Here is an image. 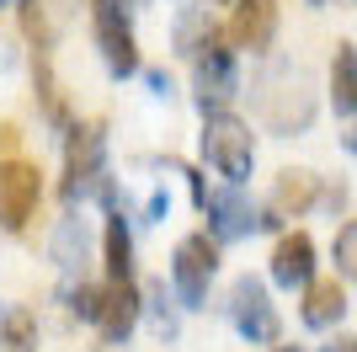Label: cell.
<instances>
[{
	"mask_svg": "<svg viewBox=\"0 0 357 352\" xmlns=\"http://www.w3.org/2000/svg\"><path fill=\"white\" fill-rule=\"evenodd\" d=\"M352 117H357V112H352ZM347 149L357 155V123H352V133H347Z\"/></svg>",
	"mask_w": 357,
	"mask_h": 352,
	"instance_id": "d4e9b609",
	"label": "cell"
},
{
	"mask_svg": "<svg viewBox=\"0 0 357 352\" xmlns=\"http://www.w3.org/2000/svg\"><path fill=\"white\" fill-rule=\"evenodd\" d=\"M171 278H176V293H181V305L197 309L203 299H208V283L219 278V240L213 235H187L176 246V256H171Z\"/></svg>",
	"mask_w": 357,
	"mask_h": 352,
	"instance_id": "277c9868",
	"label": "cell"
},
{
	"mask_svg": "<svg viewBox=\"0 0 357 352\" xmlns=\"http://www.w3.org/2000/svg\"><path fill=\"white\" fill-rule=\"evenodd\" d=\"M91 32H96V48H102L107 70L128 80L139 70V43L134 27H128V0H91Z\"/></svg>",
	"mask_w": 357,
	"mask_h": 352,
	"instance_id": "3957f363",
	"label": "cell"
},
{
	"mask_svg": "<svg viewBox=\"0 0 357 352\" xmlns=\"http://www.w3.org/2000/svg\"><path fill=\"white\" fill-rule=\"evenodd\" d=\"M336 272H347V278H357V214L336 230Z\"/></svg>",
	"mask_w": 357,
	"mask_h": 352,
	"instance_id": "ac0fdd59",
	"label": "cell"
},
{
	"mask_svg": "<svg viewBox=\"0 0 357 352\" xmlns=\"http://www.w3.org/2000/svg\"><path fill=\"white\" fill-rule=\"evenodd\" d=\"M6 6H22V0H0V11H6Z\"/></svg>",
	"mask_w": 357,
	"mask_h": 352,
	"instance_id": "4316f807",
	"label": "cell"
},
{
	"mask_svg": "<svg viewBox=\"0 0 357 352\" xmlns=\"http://www.w3.org/2000/svg\"><path fill=\"white\" fill-rule=\"evenodd\" d=\"M139 309H144V299H139L134 278H112L102 288V309H96V325H102L107 342H128L139 325Z\"/></svg>",
	"mask_w": 357,
	"mask_h": 352,
	"instance_id": "ba28073f",
	"label": "cell"
},
{
	"mask_svg": "<svg viewBox=\"0 0 357 352\" xmlns=\"http://www.w3.org/2000/svg\"><path fill=\"white\" fill-rule=\"evenodd\" d=\"M229 321H235V331L251 342V347H272V342L283 337V321H278L267 288L256 278H240L235 288H229Z\"/></svg>",
	"mask_w": 357,
	"mask_h": 352,
	"instance_id": "8992f818",
	"label": "cell"
},
{
	"mask_svg": "<svg viewBox=\"0 0 357 352\" xmlns=\"http://www.w3.org/2000/svg\"><path fill=\"white\" fill-rule=\"evenodd\" d=\"M331 107L342 117L357 112V48L352 43H336V54H331Z\"/></svg>",
	"mask_w": 357,
	"mask_h": 352,
	"instance_id": "5bb4252c",
	"label": "cell"
},
{
	"mask_svg": "<svg viewBox=\"0 0 357 352\" xmlns=\"http://www.w3.org/2000/svg\"><path fill=\"white\" fill-rule=\"evenodd\" d=\"M197 208L208 214L213 240H240V235L256 230V214H251V203L235 192V182H229V192H224V187H208L203 198H197Z\"/></svg>",
	"mask_w": 357,
	"mask_h": 352,
	"instance_id": "9c48e42d",
	"label": "cell"
},
{
	"mask_svg": "<svg viewBox=\"0 0 357 352\" xmlns=\"http://www.w3.org/2000/svg\"><path fill=\"white\" fill-rule=\"evenodd\" d=\"M155 331H160V342H171L176 337V309H171V299H165V288H155Z\"/></svg>",
	"mask_w": 357,
	"mask_h": 352,
	"instance_id": "d6986e66",
	"label": "cell"
},
{
	"mask_svg": "<svg viewBox=\"0 0 357 352\" xmlns=\"http://www.w3.org/2000/svg\"><path fill=\"white\" fill-rule=\"evenodd\" d=\"M229 38L251 54H267L272 38H278V0H240L235 22H229Z\"/></svg>",
	"mask_w": 357,
	"mask_h": 352,
	"instance_id": "30bf717a",
	"label": "cell"
},
{
	"mask_svg": "<svg viewBox=\"0 0 357 352\" xmlns=\"http://www.w3.org/2000/svg\"><path fill=\"white\" fill-rule=\"evenodd\" d=\"M91 192H102L112 198L107 187V133L102 123H86V129L70 133V155H64V198H91Z\"/></svg>",
	"mask_w": 357,
	"mask_h": 352,
	"instance_id": "7a4b0ae2",
	"label": "cell"
},
{
	"mask_svg": "<svg viewBox=\"0 0 357 352\" xmlns=\"http://www.w3.org/2000/svg\"><path fill=\"white\" fill-rule=\"evenodd\" d=\"M314 278V240L304 230L283 235L278 246H272V283H283V288H304Z\"/></svg>",
	"mask_w": 357,
	"mask_h": 352,
	"instance_id": "8fae6325",
	"label": "cell"
},
{
	"mask_svg": "<svg viewBox=\"0 0 357 352\" xmlns=\"http://www.w3.org/2000/svg\"><path fill=\"white\" fill-rule=\"evenodd\" d=\"M38 198H43V171L27 161H0V230H22V224L38 214Z\"/></svg>",
	"mask_w": 357,
	"mask_h": 352,
	"instance_id": "52a82bcc",
	"label": "cell"
},
{
	"mask_svg": "<svg viewBox=\"0 0 357 352\" xmlns=\"http://www.w3.org/2000/svg\"><path fill=\"white\" fill-rule=\"evenodd\" d=\"M298 315H304L310 331H331V325L347 315V288L336 278H310L304 283V309H298Z\"/></svg>",
	"mask_w": 357,
	"mask_h": 352,
	"instance_id": "7c38bea8",
	"label": "cell"
},
{
	"mask_svg": "<svg viewBox=\"0 0 357 352\" xmlns=\"http://www.w3.org/2000/svg\"><path fill=\"white\" fill-rule=\"evenodd\" d=\"M314 192H320V187H314L310 171H283V176H278V187H272V208H267V219H261V224L272 230V224H283V219H298V214L314 203Z\"/></svg>",
	"mask_w": 357,
	"mask_h": 352,
	"instance_id": "4fadbf2b",
	"label": "cell"
},
{
	"mask_svg": "<svg viewBox=\"0 0 357 352\" xmlns=\"http://www.w3.org/2000/svg\"><path fill=\"white\" fill-rule=\"evenodd\" d=\"M165 208H171V203H165V192H155V198H149V219H165Z\"/></svg>",
	"mask_w": 357,
	"mask_h": 352,
	"instance_id": "603a6c76",
	"label": "cell"
},
{
	"mask_svg": "<svg viewBox=\"0 0 357 352\" xmlns=\"http://www.w3.org/2000/svg\"><path fill=\"white\" fill-rule=\"evenodd\" d=\"M70 299H75L70 309L80 315V321H96V309H102V288H75Z\"/></svg>",
	"mask_w": 357,
	"mask_h": 352,
	"instance_id": "44dd1931",
	"label": "cell"
},
{
	"mask_svg": "<svg viewBox=\"0 0 357 352\" xmlns=\"http://www.w3.org/2000/svg\"><path fill=\"white\" fill-rule=\"evenodd\" d=\"M38 91H43V107L54 123H64V102H59V91H54V80H48V64H38Z\"/></svg>",
	"mask_w": 357,
	"mask_h": 352,
	"instance_id": "ffe728a7",
	"label": "cell"
},
{
	"mask_svg": "<svg viewBox=\"0 0 357 352\" xmlns=\"http://www.w3.org/2000/svg\"><path fill=\"white\" fill-rule=\"evenodd\" d=\"M0 352H38V321L27 309H11L0 325Z\"/></svg>",
	"mask_w": 357,
	"mask_h": 352,
	"instance_id": "e0dca14e",
	"label": "cell"
},
{
	"mask_svg": "<svg viewBox=\"0 0 357 352\" xmlns=\"http://www.w3.org/2000/svg\"><path fill=\"white\" fill-rule=\"evenodd\" d=\"M187 59L197 64V102H203V112L235 96L240 75H235V54L224 48V32H219V27H208V32H203V43H197Z\"/></svg>",
	"mask_w": 357,
	"mask_h": 352,
	"instance_id": "5b68a950",
	"label": "cell"
},
{
	"mask_svg": "<svg viewBox=\"0 0 357 352\" xmlns=\"http://www.w3.org/2000/svg\"><path fill=\"white\" fill-rule=\"evenodd\" d=\"M203 155H208V166L224 176V182H245L256 166V133L251 123H240L235 112H208V123H203Z\"/></svg>",
	"mask_w": 357,
	"mask_h": 352,
	"instance_id": "6da1fadb",
	"label": "cell"
},
{
	"mask_svg": "<svg viewBox=\"0 0 357 352\" xmlns=\"http://www.w3.org/2000/svg\"><path fill=\"white\" fill-rule=\"evenodd\" d=\"M272 352H298V347H278V342H272Z\"/></svg>",
	"mask_w": 357,
	"mask_h": 352,
	"instance_id": "484cf974",
	"label": "cell"
},
{
	"mask_svg": "<svg viewBox=\"0 0 357 352\" xmlns=\"http://www.w3.org/2000/svg\"><path fill=\"white\" fill-rule=\"evenodd\" d=\"M54 262L64 272H75V267L86 262V224L80 219H59V230H54Z\"/></svg>",
	"mask_w": 357,
	"mask_h": 352,
	"instance_id": "2e32d148",
	"label": "cell"
},
{
	"mask_svg": "<svg viewBox=\"0 0 357 352\" xmlns=\"http://www.w3.org/2000/svg\"><path fill=\"white\" fill-rule=\"evenodd\" d=\"M16 139H22V133H16V123H0V149H16Z\"/></svg>",
	"mask_w": 357,
	"mask_h": 352,
	"instance_id": "7402d4cb",
	"label": "cell"
},
{
	"mask_svg": "<svg viewBox=\"0 0 357 352\" xmlns=\"http://www.w3.org/2000/svg\"><path fill=\"white\" fill-rule=\"evenodd\" d=\"M326 352H357V337H336V342H331Z\"/></svg>",
	"mask_w": 357,
	"mask_h": 352,
	"instance_id": "cb8c5ba5",
	"label": "cell"
},
{
	"mask_svg": "<svg viewBox=\"0 0 357 352\" xmlns=\"http://www.w3.org/2000/svg\"><path fill=\"white\" fill-rule=\"evenodd\" d=\"M107 278H134V240H128L123 214L107 219Z\"/></svg>",
	"mask_w": 357,
	"mask_h": 352,
	"instance_id": "9a60e30c",
	"label": "cell"
}]
</instances>
